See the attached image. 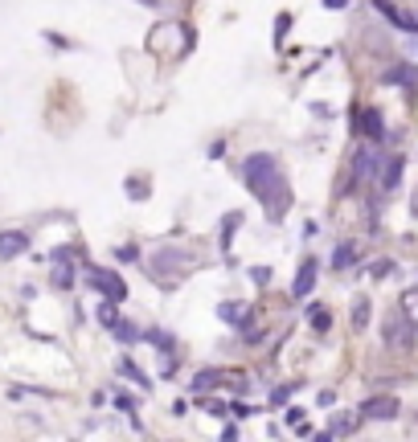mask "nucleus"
Returning a JSON list of instances; mask_svg holds the SVG:
<instances>
[{"mask_svg":"<svg viewBox=\"0 0 418 442\" xmlns=\"http://www.w3.org/2000/svg\"><path fill=\"white\" fill-rule=\"evenodd\" d=\"M242 176H246L251 193L262 201L267 217L279 221V217L287 213V205H291V188H287V176H283L279 160H275V156H267V152H255L251 160L242 164Z\"/></svg>","mask_w":418,"mask_h":442,"instance_id":"f257e3e1","label":"nucleus"},{"mask_svg":"<svg viewBox=\"0 0 418 442\" xmlns=\"http://www.w3.org/2000/svg\"><path fill=\"white\" fill-rule=\"evenodd\" d=\"M222 385H230L234 394H246V372H238V369H201V372H193V389H197V394L222 389Z\"/></svg>","mask_w":418,"mask_h":442,"instance_id":"f03ea898","label":"nucleus"},{"mask_svg":"<svg viewBox=\"0 0 418 442\" xmlns=\"http://www.w3.org/2000/svg\"><path fill=\"white\" fill-rule=\"evenodd\" d=\"M87 282H91L94 291L103 295V299H127V287H123V279H119L115 271H103V266H91L87 271Z\"/></svg>","mask_w":418,"mask_h":442,"instance_id":"7ed1b4c3","label":"nucleus"},{"mask_svg":"<svg viewBox=\"0 0 418 442\" xmlns=\"http://www.w3.org/2000/svg\"><path fill=\"white\" fill-rule=\"evenodd\" d=\"M381 336H386V344L398 352H410V344H414V327L406 324V316H390L386 324H381Z\"/></svg>","mask_w":418,"mask_h":442,"instance_id":"20e7f679","label":"nucleus"},{"mask_svg":"<svg viewBox=\"0 0 418 442\" xmlns=\"http://www.w3.org/2000/svg\"><path fill=\"white\" fill-rule=\"evenodd\" d=\"M398 397H369V401H361V418H369V422H390L398 418Z\"/></svg>","mask_w":418,"mask_h":442,"instance_id":"39448f33","label":"nucleus"},{"mask_svg":"<svg viewBox=\"0 0 418 442\" xmlns=\"http://www.w3.org/2000/svg\"><path fill=\"white\" fill-rule=\"evenodd\" d=\"M316 258H303V266L296 271V282H291V299H308L312 295V287H316Z\"/></svg>","mask_w":418,"mask_h":442,"instance_id":"423d86ee","label":"nucleus"},{"mask_svg":"<svg viewBox=\"0 0 418 442\" xmlns=\"http://www.w3.org/2000/svg\"><path fill=\"white\" fill-rule=\"evenodd\" d=\"M373 8L381 13V17H390V21L402 29V33H418V17H410V13H402L398 4H390V0H373Z\"/></svg>","mask_w":418,"mask_h":442,"instance_id":"0eeeda50","label":"nucleus"},{"mask_svg":"<svg viewBox=\"0 0 418 442\" xmlns=\"http://www.w3.org/2000/svg\"><path fill=\"white\" fill-rule=\"evenodd\" d=\"M29 250V233L25 230H0V258H21Z\"/></svg>","mask_w":418,"mask_h":442,"instance_id":"6e6552de","label":"nucleus"},{"mask_svg":"<svg viewBox=\"0 0 418 442\" xmlns=\"http://www.w3.org/2000/svg\"><path fill=\"white\" fill-rule=\"evenodd\" d=\"M377 164H381V156H377L373 148H361V152L353 156V172H357V181H369V176H377Z\"/></svg>","mask_w":418,"mask_h":442,"instance_id":"1a4fd4ad","label":"nucleus"},{"mask_svg":"<svg viewBox=\"0 0 418 442\" xmlns=\"http://www.w3.org/2000/svg\"><path fill=\"white\" fill-rule=\"evenodd\" d=\"M398 311L406 316V324L418 332V287H406L402 291V299H398Z\"/></svg>","mask_w":418,"mask_h":442,"instance_id":"9d476101","label":"nucleus"},{"mask_svg":"<svg viewBox=\"0 0 418 442\" xmlns=\"http://www.w3.org/2000/svg\"><path fill=\"white\" fill-rule=\"evenodd\" d=\"M217 316H222V320H226V324H246V320H251V303H222V307H217Z\"/></svg>","mask_w":418,"mask_h":442,"instance_id":"9b49d317","label":"nucleus"},{"mask_svg":"<svg viewBox=\"0 0 418 442\" xmlns=\"http://www.w3.org/2000/svg\"><path fill=\"white\" fill-rule=\"evenodd\" d=\"M361 131H365L369 140H381V136H386V127H381V111H361Z\"/></svg>","mask_w":418,"mask_h":442,"instance_id":"f8f14e48","label":"nucleus"},{"mask_svg":"<svg viewBox=\"0 0 418 442\" xmlns=\"http://www.w3.org/2000/svg\"><path fill=\"white\" fill-rule=\"evenodd\" d=\"M386 78H390V82H402V86H418V70H414V66H394Z\"/></svg>","mask_w":418,"mask_h":442,"instance_id":"ddd939ff","label":"nucleus"},{"mask_svg":"<svg viewBox=\"0 0 418 442\" xmlns=\"http://www.w3.org/2000/svg\"><path fill=\"white\" fill-rule=\"evenodd\" d=\"M398 176H402V160H398V156H390V160H386V168H381V185L394 188Z\"/></svg>","mask_w":418,"mask_h":442,"instance_id":"4468645a","label":"nucleus"},{"mask_svg":"<svg viewBox=\"0 0 418 442\" xmlns=\"http://www.w3.org/2000/svg\"><path fill=\"white\" fill-rule=\"evenodd\" d=\"M353 327H357V332H361V327H369V299L353 303Z\"/></svg>","mask_w":418,"mask_h":442,"instance_id":"2eb2a0df","label":"nucleus"},{"mask_svg":"<svg viewBox=\"0 0 418 442\" xmlns=\"http://www.w3.org/2000/svg\"><path fill=\"white\" fill-rule=\"evenodd\" d=\"M238 221H242V213H238V209L222 221V250H230V238H234V230H238Z\"/></svg>","mask_w":418,"mask_h":442,"instance_id":"dca6fc26","label":"nucleus"},{"mask_svg":"<svg viewBox=\"0 0 418 442\" xmlns=\"http://www.w3.org/2000/svg\"><path fill=\"white\" fill-rule=\"evenodd\" d=\"M308 320H312V327H316V332H328V327H332L328 307H312V311H308Z\"/></svg>","mask_w":418,"mask_h":442,"instance_id":"f3484780","label":"nucleus"},{"mask_svg":"<svg viewBox=\"0 0 418 442\" xmlns=\"http://www.w3.org/2000/svg\"><path fill=\"white\" fill-rule=\"evenodd\" d=\"M357 422L348 418V414H341V418H332V430H324V438H341V434H348Z\"/></svg>","mask_w":418,"mask_h":442,"instance_id":"a211bd4d","label":"nucleus"},{"mask_svg":"<svg viewBox=\"0 0 418 442\" xmlns=\"http://www.w3.org/2000/svg\"><path fill=\"white\" fill-rule=\"evenodd\" d=\"M119 372H123L127 381H136L139 389H148V377H144V372H139L136 365H132V360H119Z\"/></svg>","mask_w":418,"mask_h":442,"instance_id":"6ab92c4d","label":"nucleus"},{"mask_svg":"<svg viewBox=\"0 0 418 442\" xmlns=\"http://www.w3.org/2000/svg\"><path fill=\"white\" fill-rule=\"evenodd\" d=\"M99 320L107 327H115L119 324V311H115V299H107V303H99Z\"/></svg>","mask_w":418,"mask_h":442,"instance_id":"aec40b11","label":"nucleus"},{"mask_svg":"<svg viewBox=\"0 0 418 442\" xmlns=\"http://www.w3.org/2000/svg\"><path fill=\"white\" fill-rule=\"evenodd\" d=\"M353 254H357V250H353V246H336V258H332V266H336V271H345V266H353Z\"/></svg>","mask_w":418,"mask_h":442,"instance_id":"412c9836","label":"nucleus"},{"mask_svg":"<svg viewBox=\"0 0 418 442\" xmlns=\"http://www.w3.org/2000/svg\"><path fill=\"white\" fill-rule=\"evenodd\" d=\"M111 332H115L119 340H136V336H139V332H136V327H132V324H127V320H119V324L111 327Z\"/></svg>","mask_w":418,"mask_h":442,"instance_id":"4be33fe9","label":"nucleus"},{"mask_svg":"<svg viewBox=\"0 0 418 442\" xmlns=\"http://www.w3.org/2000/svg\"><path fill=\"white\" fill-rule=\"evenodd\" d=\"M148 340H152V344H164V349H172V336H168V332H148Z\"/></svg>","mask_w":418,"mask_h":442,"instance_id":"5701e85b","label":"nucleus"},{"mask_svg":"<svg viewBox=\"0 0 418 442\" xmlns=\"http://www.w3.org/2000/svg\"><path fill=\"white\" fill-rule=\"evenodd\" d=\"M115 405H119V410H127V414L136 418V401H132V397H115Z\"/></svg>","mask_w":418,"mask_h":442,"instance_id":"b1692460","label":"nucleus"},{"mask_svg":"<svg viewBox=\"0 0 418 442\" xmlns=\"http://www.w3.org/2000/svg\"><path fill=\"white\" fill-rule=\"evenodd\" d=\"M115 258H123V262H136V258H139V250H136V246H123V250H119Z\"/></svg>","mask_w":418,"mask_h":442,"instance_id":"393cba45","label":"nucleus"},{"mask_svg":"<svg viewBox=\"0 0 418 442\" xmlns=\"http://www.w3.org/2000/svg\"><path fill=\"white\" fill-rule=\"evenodd\" d=\"M324 4H328V8H345L348 0H324Z\"/></svg>","mask_w":418,"mask_h":442,"instance_id":"a878e982","label":"nucleus"}]
</instances>
